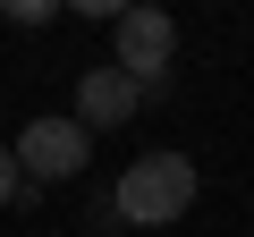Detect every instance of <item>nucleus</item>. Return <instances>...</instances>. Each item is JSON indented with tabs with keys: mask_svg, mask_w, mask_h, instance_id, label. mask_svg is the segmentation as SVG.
Masks as SVG:
<instances>
[{
	"mask_svg": "<svg viewBox=\"0 0 254 237\" xmlns=\"http://www.w3.org/2000/svg\"><path fill=\"white\" fill-rule=\"evenodd\" d=\"M187 203H195V161L187 153H144V161H127V178L110 186V212L136 220V229H170Z\"/></svg>",
	"mask_w": 254,
	"mask_h": 237,
	"instance_id": "nucleus-1",
	"label": "nucleus"
},
{
	"mask_svg": "<svg viewBox=\"0 0 254 237\" xmlns=\"http://www.w3.org/2000/svg\"><path fill=\"white\" fill-rule=\"evenodd\" d=\"M119 76H136L144 93H161L170 85V59H178V26H170V9H119Z\"/></svg>",
	"mask_w": 254,
	"mask_h": 237,
	"instance_id": "nucleus-2",
	"label": "nucleus"
},
{
	"mask_svg": "<svg viewBox=\"0 0 254 237\" xmlns=\"http://www.w3.org/2000/svg\"><path fill=\"white\" fill-rule=\"evenodd\" d=\"M93 161V136H85V118L68 110V118H34V127L17 136V170L34 178V186H51V178H76Z\"/></svg>",
	"mask_w": 254,
	"mask_h": 237,
	"instance_id": "nucleus-3",
	"label": "nucleus"
},
{
	"mask_svg": "<svg viewBox=\"0 0 254 237\" xmlns=\"http://www.w3.org/2000/svg\"><path fill=\"white\" fill-rule=\"evenodd\" d=\"M136 110H144V85H136V76H119V68H85V76H76V118H85V136L127 127Z\"/></svg>",
	"mask_w": 254,
	"mask_h": 237,
	"instance_id": "nucleus-4",
	"label": "nucleus"
},
{
	"mask_svg": "<svg viewBox=\"0 0 254 237\" xmlns=\"http://www.w3.org/2000/svg\"><path fill=\"white\" fill-rule=\"evenodd\" d=\"M17 186H26V170H17V144H0V203H17Z\"/></svg>",
	"mask_w": 254,
	"mask_h": 237,
	"instance_id": "nucleus-5",
	"label": "nucleus"
}]
</instances>
